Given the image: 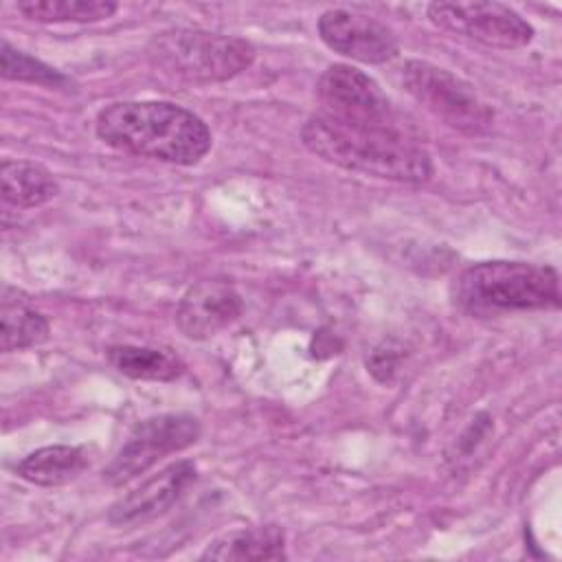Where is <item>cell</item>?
<instances>
[{"label": "cell", "mask_w": 562, "mask_h": 562, "mask_svg": "<svg viewBox=\"0 0 562 562\" xmlns=\"http://www.w3.org/2000/svg\"><path fill=\"white\" fill-rule=\"evenodd\" d=\"M303 145L323 160L373 178L419 184L432 176L430 154L397 123H369L314 112Z\"/></svg>", "instance_id": "obj_1"}, {"label": "cell", "mask_w": 562, "mask_h": 562, "mask_svg": "<svg viewBox=\"0 0 562 562\" xmlns=\"http://www.w3.org/2000/svg\"><path fill=\"white\" fill-rule=\"evenodd\" d=\"M97 136L114 149L173 165H195L211 149L206 123L169 101H119L99 110Z\"/></svg>", "instance_id": "obj_2"}, {"label": "cell", "mask_w": 562, "mask_h": 562, "mask_svg": "<svg viewBox=\"0 0 562 562\" xmlns=\"http://www.w3.org/2000/svg\"><path fill=\"white\" fill-rule=\"evenodd\" d=\"M454 303L476 316L549 310L560 305V277L551 266L527 261H479L452 283Z\"/></svg>", "instance_id": "obj_3"}, {"label": "cell", "mask_w": 562, "mask_h": 562, "mask_svg": "<svg viewBox=\"0 0 562 562\" xmlns=\"http://www.w3.org/2000/svg\"><path fill=\"white\" fill-rule=\"evenodd\" d=\"M147 57L169 77L189 83H217L244 72L255 59V48L235 35L167 29L149 40Z\"/></svg>", "instance_id": "obj_4"}, {"label": "cell", "mask_w": 562, "mask_h": 562, "mask_svg": "<svg viewBox=\"0 0 562 562\" xmlns=\"http://www.w3.org/2000/svg\"><path fill=\"white\" fill-rule=\"evenodd\" d=\"M406 92L435 119L463 134H483L492 125V110L457 75L430 61L411 59L402 68Z\"/></svg>", "instance_id": "obj_5"}, {"label": "cell", "mask_w": 562, "mask_h": 562, "mask_svg": "<svg viewBox=\"0 0 562 562\" xmlns=\"http://www.w3.org/2000/svg\"><path fill=\"white\" fill-rule=\"evenodd\" d=\"M200 422L189 413L147 417L132 428L125 443L103 470V481L114 487L125 485L156 465L162 457L193 446L200 439Z\"/></svg>", "instance_id": "obj_6"}, {"label": "cell", "mask_w": 562, "mask_h": 562, "mask_svg": "<svg viewBox=\"0 0 562 562\" xmlns=\"http://www.w3.org/2000/svg\"><path fill=\"white\" fill-rule=\"evenodd\" d=\"M428 18L441 31L494 48H522L533 37V26L501 2H432Z\"/></svg>", "instance_id": "obj_7"}, {"label": "cell", "mask_w": 562, "mask_h": 562, "mask_svg": "<svg viewBox=\"0 0 562 562\" xmlns=\"http://www.w3.org/2000/svg\"><path fill=\"white\" fill-rule=\"evenodd\" d=\"M316 99L321 103V112L338 119L397 123L391 101L382 88L367 72L347 64H334L321 75L316 83Z\"/></svg>", "instance_id": "obj_8"}, {"label": "cell", "mask_w": 562, "mask_h": 562, "mask_svg": "<svg viewBox=\"0 0 562 562\" xmlns=\"http://www.w3.org/2000/svg\"><path fill=\"white\" fill-rule=\"evenodd\" d=\"M318 35L331 50L362 64H386L400 50L391 26L345 7L327 9L318 18Z\"/></svg>", "instance_id": "obj_9"}, {"label": "cell", "mask_w": 562, "mask_h": 562, "mask_svg": "<svg viewBox=\"0 0 562 562\" xmlns=\"http://www.w3.org/2000/svg\"><path fill=\"white\" fill-rule=\"evenodd\" d=\"M198 470L193 461H176L162 468L160 472L145 479L138 487L123 494L116 503H112L108 512V520L114 527H132L149 522L165 512H169L189 485L195 481Z\"/></svg>", "instance_id": "obj_10"}, {"label": "cell", "mask_w": 562, "mask_h": 562, "mask_svg": "<svg viewBox=\"0 0 562 562\" xmlns=\"http://www.w3.org/2000/svg\"><path fill=\"white\" fill-rule=\"evenodd\" d=\"M241 307V296L231 283L200 281L182 294L176 323L187 338L206 340L237 321Z\"/></svg>", "instance_id": "obj_11"}, {"label": "cell", "mask_w": 562, "mask_h": 562, "mask_svg": "<svg viewBox=\"0 0 562 562\" xmlns=\"http://www.w3.org/2000/svg\"><path fill=\"white\" fill-rule=\"evenodd\" d=\"M285 536L277 525L237 529L222 533L202 551L200 560L246 562V560H285Z\"/></svg>", "instance_id": "obj_12"}, {"label": "cell", "mask_w": 562, "mask_h": 562, "mask_svg": "<svg viewBox=\"0 0 562 562\" xmlns=\"http://www.w3.org/2000/svg\"><path fill=\"white\" fill-rule=\"evenodd\" d=\"M88 468V452L81 446H46L33 450L15 465V474L33 485L57 487L75 481Z\"/></svg>", "instance_id": "obj_13"}, {"label": "cell", "mask_w": 562, "mask_h": 562, "mask_svg": "<svg viewBox=\"0 0 562 562\" xmlns=\"http://www.w3.org/2000/svg\"><path fill=\"white\" fill-rule=\"evenodd\" d=\"M48 338V321L18 288L2 290V351H22Z\"/></svg>", "instance_id": "obj_14"}, {"label": "cell", "mask_w": 562, "mask_h": 562, "mask_svg": "<svg viewBox=\"0 0 562 562\" xmlns=\"http://www.w3.org/2000/svg\"><path fill=\"white\" fill-rule=\"evenodd\" d=\"M2 198L7 204L31 209L53 200L59 191L53 173L31 160H4L0 167Z\"/></svg>", "instance_id": "obj_15"}, {"label": "cell", "mask_w": 562, "mask_h": 562, "mask_svg": "<svg viewBox=\"0 0 562 562\" xmlns=\"http://www.w3.org/2000/svg\"><path fill=\"white\" fill-rule=\"evenodd\" d=\"M108 362L123 375L132 380L171 382L180 378L184 364L169 349L140 347V345H114L105 351Z\"/></svg>", "instance_id": "obj_16"}, {"label": "cell", "mask_w": 562, "mask_h": 562, "mask_svg": "<svg viewBox=\"0 0 562 562\" xmlns=\"http://www.w3.org/2000/svg\"><path fill=\"white\" fill-rule=\"evenodd\" d=\"M15 9L35 22H101L119 9L110 0H24Z\"/></svg>", "instance_id": "obj_17"}, {"label": "cell", "mask_w": 562, "mask_h": 562, "mask_svg": "<svg viewBox=\"0 0 562 562\" xmlns=\"http://www.w3.org/2000/svg\"><path fill=\"white\" fill-rule=\"evenodd\" d=\"M2 77L9 81H24V83H37L44 88H64L72 90V79L64 72L50 68L48 64L13 48L7 40L2 42Z\"/></svg>", "instance_id": "obj_18"}]
</instances>
